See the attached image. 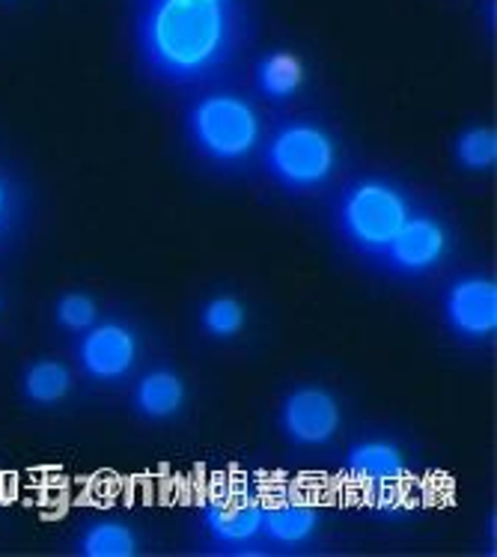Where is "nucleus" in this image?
Segmentation results:
<instances>
[{
	"label": "nucleus",
	"instance_id": "1",
	"mask_svg": "<svg viewBox=\"0 0 497 557\" xmlns=\"http://www.w3.org/2000/svg\"><path fill=\"white\" fill-rule=\"evenodd\" d=\"M241 42L236 0H144L135 48L152 78L197 84L229 66Z\"/></svg>",
	"mask_w": 497,
	"mask_h": 557
},
{
	"label": "nucleus",
	"instance_id": "2",
	"mask_svg": "<svg viewBox=\"0 0 497 557\" xmlns=\"http://www.w3.org/2000/svg\"><path fill=\"white\" fill-rule=\"evenodd\" d=\"M185 135L212 164H241L262 144L257 108L238 92H206L185 114Z\"/></svg>",
	"mask_w": 497,
	"mask_h": 557
},
{
	"label": "nucleus",
	"instance_id": "3",
	"mask_svg": "<svg viewBox=\"0 0 497 557\" xmlns=\"http://www.w3.org/2000/svg\"><path fill=\"white\" fill-rule=\"evenodd\" d=\"M411 212L414 206L402 185L385 176H363L339 197L337 230L351 250L363 257H382Z\"/></svg>",
	"mask_w": 497,
	"mask_h": 557
},
{
	"label": "nucleus",
	"instance_id": "4",
	"mask_svg": "<svg viewBox=\"0 0 497 557\" xmlns=\"http://www.w3.org/2000/svg\"><path fill=\"white\" fill-rule=\"evenodd\" d=\"M262 168L289 194H313L334 180L339 168L337 140L325 125L295 120L281 125L262 147Z\"/></svg>",
	"mask_w": 497,
	"mask_h": 557
},
{
	"label": "nucleus",
	"instance_id": "5",
	"mask_svg": "<svg viewBox=\"0 0 497 557\" xmlns=\"http://www.w3.org/2000/svg\"><path fill=\"white\" fill-rule=\"evenodd\" d=\"M80 373L99 385H120L135 373L140 361V334L123 319H99L80 334L78 346Z\"/></svg>",
	"mask_w": 497,
	"mask_h": 557
},
{
	"label": "nucleus",
	"instance_id": "6",
	"mask_svg": "<svg viewBox=\"0 0 497 557\" xmlns=\"http://www.w3.org/2000/svg\"><path fill=\"white\" fill-rule=\"evenodd\" d=\"M281 433L295 447H325L343 426V406L325 385H298L281 399Z\"/></svg>",
	"mask_w": 497,
	"mask_h": 557
},
{
	"label": "nucleus",
	"instance_id": "7",
	"mask_svg": "<svg viewBox=\"0 0 497 557\" xmlns=\"http://www.w3.org/2000/svg\"><path fill=\"white\" fill-rule=\"evenodd\" d=\"M209 546L226 555H253L262 552V500L245 492H226L206 500L200 510Z\"/></svg>",
	"mask_w": 497,
	"mask_h": 557
},
{
	"label": "nucleus",
	"instance_id": "8",
	"mask_svg": "<svg viewBox=\"0 0 497 557\" xmlns=\"http://www.w3.org/2000/svg\"><path fill=\"white\" fill-rule=\"evenodd\" d=\"M450 248L452 233L442 218L432 212H411L385 248L382 260L399 277H423L450 257Z\"/></svg>",
	"mask_w": 497,
	"mask_h": 557
},
{
	"label": "nucleus",
	"instance_id": "9",
	"mask_svg": "<svg viewBox=\"0 0 497 557\" xmlns=\"http://www.w3.org/2000/svg\"><path fill=\"white\" fill-rule=\"evenodd\" d=\"M444 325L464 343H486L497 334V284L486 274L456 277L442 298Z\"/></svg>",
	"mask_w": 497,
	"mask_h": 557
},
{
	"label": "nucleus",
	"instance_id": "10",
	"mask_svg": "<svg viewBox=\"0 0 497 557\" xmlns=\"http://www.w3.org/2000/svg\"><path fill=\"white\" fill-rule=\"evenodd\" d=\"M322 512L310 500L289 498L262 504V548L298 552L316 540Z\"/></svg>",
	"mask_w": 497,
	"mask_h": 557
},
{
	"label": "nucleus",
	"instance_id": "11",
	"mask_svg": "<svg viewBox=\"0 0 497 557\" xmlns=\"http://www.w3.org/2000/svg\"><path fill=\"white\" fill-rule=\"evenodd\" d=\"M343 468L351 480L382 490V486H396L406 478L408 462L402 447L390 438H361L349 447Z\"/></svg>",
	"mask_w": 497,
	"mask_h": 557
},
{
	"label": "nucleus",
	"instance_id": "12",
	"mask_svg": "<svg viewBox=\"0 0 497 557\" xmlns=\"http://www.w3.org/2000/svg\"><path fill=\"white\" fill-rule=\"evenodd\" d=\"M185 403H188V382L170 367L147 370L132 391V409L144 421H170L185 409Z\"/></svg>",
	"mask_w": 497,
	"mask_h": 557
},
{
	"label": "nucleus",
	"instance_id": "13",
	"mask_svg": "<svg viewBox=\"0 0 497 557\" xmlns=\"http://www.w3.org/2000/svg\"><path fill=\"white\" fill-rule=\"evenodd\" d=\"M253 81H257L260 96H265L269 102H289L305 87L307 66L305 60L298 58L295 51H289V48H274V51L260 58Z\"/></svg>",
	"mask_w": 497,
	"mask_h": 557
},
{
	"label": "nucleus",
	"instance_id": "14",
	"mask_svg": "<svg viewBox=\"0 0 497 557\" xmlns=\"http://www.w3.org/2000/svg\"><path fill=\"white\" fill-rule=\"evenodd\" d=\"M72 387H75V375L69 364L57 361V358H36L24 367L22 397L36 409L60 406L72 394Z\"/></svg>",
	"mask_w": 497,
	"mask_h": 557
},
{
	"label": "nucleus",
	"instance_id": "15",
	"mask_svg": "<svg viewBox=\"0 0 497 557\" xmlns=\"http://www.w3.org/2000/svg\"><path fill=\"white\" fill-rule=\"evenodd\" d=\"M78 555L84 557H135L140 555V536L123 519H96L78 536Z\"/></svg>",
	"mask_w": 497,
	"mask_h": 557
},
{
	"label": "nucleus",
	"instance_id": "16",
	"mask_svg": "<svg viewBox=\"0 0 497 557\" xmlns=\"http://www.w3.org/2000/svg\"><path fill=\"white\" fill-rule=\"evenodd\" d=\"M452 159L468 173H488L497 168V132L492 125L462 128L452 140Z\"/></svg>",
	"mask_w": 497,
	"mask_h": 557
},
{
	"label": "nucleus",
	"instance_id": "17",
	"mask_svg": "<svg viewBox=\"0 0 497 557\" xmlns=\"http://www.w3.org/2000/svg\"><path fill=\"white\" fill-rule=\"evenodd\" d=\"M248 325V308L236 296H212L200 308V331L209 341H233Z\"/></svg>",
	"mask_w": 497,
	"mask_h": 557
},
{
	"label": "nucleus",
	"instance_id": "18",
	"mask_svg": "<svg viewBox=\"0 0 497 557\" xmlns=\"http://www.w3.org/2000/svg\"><path fill=\"white\" fill-rule=\"evenodd\" d=\"M54 322L69 334H84L99 322V305L87 293H63L54 301Z\"/></svg>",
	"mask_w": 497,
	"mask_h": 557
},
{
	"label": "nucleus",
	"instance_id": "19",
	"mask_svg": "<svg viewBox=\"0 0 497 557\" xmlns=\"http://www.w3.org/2000/svg\"><path fill=\"white\" fill-rule=\"evenodd\" d=\"M375 512L378 516H385V519H396V516H402L406 512V498L394 490V486H382L378 495H375Z\"/></svg>",
	"mask_w": 497,
	"mask_h": 557
},
{
	"label": "nucleus",
	"instance_id": "20",
	"mask_svg": "<svg viewBox=\"0 0 497 557\" xmlns=\"http://www.w3.org/2000/svg\"><path fill=\"white\" fill-rule=\"evenodd\" d=\"M12 215H15V191L10 180L0 173V233L10 227Z\"/></svg>",
	"mask_w": 497,
	"mask_h": 557
}]
</instances>
